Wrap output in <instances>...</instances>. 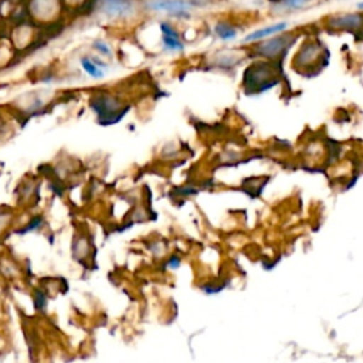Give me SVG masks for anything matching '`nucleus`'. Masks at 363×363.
<instances>
[{
    "mask_svg": "<svg viewBox=\"0 0 363 363\" xmlns=\"http://www.w3.org/2000/svg\"><path fill=\"white\" fill-rule=\"evenodd\" d=\"M282 77L281 61L259 60L248 65L242 74V88L247 95L262 94L279 84Z\"/></svg>",
    "mask_w": 363,
    "mask_h": 363,
    "instance_id": "nucleus-1",
    "label": "nucleus"
},
{
    "mask_svg": "<svg viewBox=\"0 0 363 363\" xmlns=\"http://www.w3.org/2000/svg\"><path fill=\"white\" fill-rule=\"evenodd\" d=\"M329 52L325 44L315 37H308L301 44L292 60V68L303 77L318 75L328 64Z\"/></svg>",
    "mask_w": 363,
    "mask_h": 363,
    "instance_id": "nucleus-2",
    "label": "nucleus"
},
{
    "mask_svg": "<svg viewBox=\"0 0 363 363\" xmlns=\"http://www.w3.org/2000/svg\"><path fill=\"white\" fill-rule=\"evenodd\" d=\"M296 38L298 34L295 33H278V35H274L271 38L255 41V45L252 47V54L265 60L282 61L288 50L295 44Z\"/></svg>",
    "mask_w": 363,
    "mask_h": 363,
    "instance_id": "nucleus-3",
    "label": "nucleus"
},
{
    "mask_svg": "<svg viewBox=\"0 0 363 363\" xmlns=\"http://www.w3.org/2000/svg\"><path fill=\"white\" fill-rule=\"evenodd\" d=\"M323 27L330 33H356L363 27V10L326 16Z\"/></svg>",
    "mask_w": 363,
    "mask_h": 363,
    "instance_id": "nucleus-4",
    "label": "nucleus"
},
{
    "mask_svg": "<svg viewBox=\"0 0 363 363\" xmlns=\"http://www.w3.org/2000/svg\"><path fill=\"white\" fill-rule=\"evenodd\" d=\"M143 6L156 13H164L177 18H187L193 4L189 0H143Z\"/></svg>",
    "mask_w": 363,
    "mask_h": 363,
    "instance_id": "nucleus-5",
    "label": "nucleus"
},
{
    "mask_svg": "<svg viewBox=\"0 0 363 363\" xmlns=\"http://www.w3.org/2000/svg\"><path fill=\"white\" fill-rule=\"evenodd\" d=\"M136 0H96V10L106 18H128L136 13Z\"/></svg>",
    "mask_w": 363,
    "mask_h": 363,
    "instance_id": "nucleus-6",
    "label": "nucleus"
},
{
    "mask_svg": "<svg viewBox=\"0 0 363 363\" xmlns=\"http://www.w3.org/2000/svg\"><path fill=\"white\" fill-rule=\"evenodd\" d=\"M160 31H162V41H163V45L166 50H169V51H183L184 50L180 34L172 24H169L167 21H162Z\"/></svg>",
    "mask_w": 363,
    "mask_h": 363,
    "instance_id": "nucleus-7",
    "label": "nucleus"
},
{
    "mask_svg": "<svg viewBox=\"0 0 363 363\" xmlns=\"http://www.w3.org/2000/svg\"><path fill=\"white\" fill-rule=\"evenodd\" d=\"M286 27H288L286 21H279V23H275V24H271V26H267V27H262V28H258V30L250 33L244 38V41L245 43H255V41L268 38L271 35H275L278 33H282V31L286 30Z\"/></svg>",
    "mask_w": 363,
    "mask_h": 363,
    "instance_id": "nucleus-8",
    "label": "nucleus"
},
{
    "mask_svg": "<svg viewBox=\"0 0 363 363\" xmlns=\"http://www.w3.org/2000/svg\"><path fill=\"white\" fill-rule=\"evenodd\" d=\"M30 9L37 18H51L58 11V0H33Z\"/></svg>",
    "mask_w": 363,
    "mask_h": 363,
    "instance_id": "nucleus-9",
    "label": "nucleus"
},
{
    "mask_svg": "<svg viewBox=\"0 0 363 363\" xmlns=\"http://www.w3.org/2000/svg\"><path fill=\"white\" fill-rule=\"evenodd\" d=\"M81 65L82 69L91 77V78H102L105 75L106 64L101 61L96 57H82L81 58Z\"/></svg>",
    "mask_w": 363,
    "mask_h": 363,
    "instance_id": "nucleus-10",
    "label": "nucleus"
},
{
    "mask_svg": "<svg viewBox=\"0 0 363 363\" xmlns=\"http://www.w3.org/2000/svg\"><path fill=\"white\" fill-rule=\"evenodd\" d=\"M274 7L281 11H298L309 7L315 0H269Z\"/></svg>",
    "mask_w": 363,
    "mask_h": 363,
    "instance_id": "nucleus-11",
    "label": "nucleus"
},
{
    "mask_svg": "<svg viewBox=\"0 0 363 363\" xmlns=\"http://www.w3.org/2000/svg\"><path fill=\"white\" fill-rule=\"evenodd\" d=\"M214 31H216L217 37L224 40V41L233 40L237 35V28L231 23H228V21H218L216 24V27H214Z\"/></svg>",
    "mask_w": 363,
    "mask_h": 363,
    "instance_id": "nucleus-12",
    "label": "nucleus"
},
{
    "mask_svg": "<svg viewBox=\"0 0 363 363\" xmlns=\"http://www.w3.org/2000/svg\"><path fill=\"white\" fill-rule=\"evenodd\" d=\"M94 48H95L98 52H101L102 55H106V57H109V55L112 54L111 47H109L105 41H102V40L95 41V43H94Z\"/></svg>",
    "mask_w": 363,
    "mask_h": 363,
    "instance_id": "nucleus-13",
    "label": "nucleus"
},
{
    "mask_svg": "<svg viewBox=\"0 0 363 363\" xmlns=\"http://www.w3.org/2000/svg\"><path fill=\"white\" fill-rule=\"evenodd\" d=\"M41 221H43V218L41 217H35L21 233H27V231H31L33 228H37V225H40L41 224Z\"/></svg>",
    "mask_w": 363,
    "mask_h": 363,
    "instance_id": "nucleus-14",
    "label": "nucleus"
},
{
    "mask_svg": "<svg viewBox=\"0 0 363 363\" xmlns=\"http://www.w3.org/2000/svg\"><path fill=\"white\" fill-rule=\"evenodd\" d=\"M193 6L197 4V6H203V4H208V3H214L216 0H189Z\"/></svg>",
    "mask_w": 363,
    "mask_h": 363,
    "instance_id": "nucleus-15",
    "label": "nucleus"
},
{
    "mask_svg": "<svg viewBox=\"0 0 363 363\" xmlns=\"http://www.w3.org/2000/svg\"><path fill=\"white\" fill-rule=\"evenodd\" d=\"M354 35H356V40H359V41H363V27H362L360 30H357V31L354 33Z\"/></svg>",
    "mask_w": 363,
    "mask_h": 363,
    "instance_id": "nucleus-16",
    "label": "nucleus"
},
{
    "mask_svg": "<svg viewBox=\"0 0 363 363\" xmlns=\"http://www.w3.org/2000/svg\"><path fill=\"white\" fill-rule=\"evenodd\" d=\"M357 10H363V1H360V3L357 4Z\"/></svg>",
    "mask_w": 363,
    "mask_h": 363,
    "instance_id": "nucleus-17",
    "label": "nucleus"
}]
</instances>
